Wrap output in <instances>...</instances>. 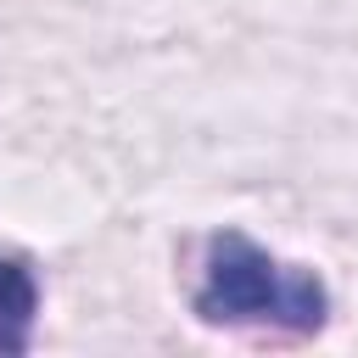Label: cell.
Wrapping results in <instances>:
<instances>
[{
    "label": "cell",
    "mask_w": 358,
    "mask_h": 358,
    "mask_svg": "<svg viewBox=\"0 0 358 358\" xmlns=\"http://www.w3.org/2000/svg\"><path fill=\"white\" fill-rule=\"evenodd\" d=\"M196 313L207 324H280V330L308 336L324 324L330 296L308 268H285L263 246H252L246 235L224 229L207 246Z\"/></svg>",
    "instance_id": "1"
},
{
    "label": "cell",
    "mask_w": 358,
    "mask_h": 358,
    "mask_svg": "<svg viewBox=\"0 0 358 358\" xmlns=\"http://www.w3.org/2000/svg\"><path fill=\"white\" fill-rule=\"evenodd\" d=\"M39 313V280L22 257H0V352H28Z\"/></svg>",
    "instance_id": "2"
}]
</instances>
